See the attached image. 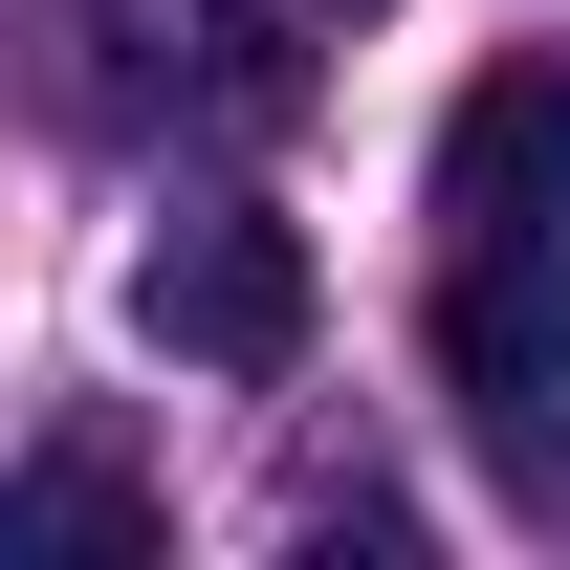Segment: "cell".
Masks as SVG:
<instances>
[{"label": "cell", "mask_w": 570, "mask_h": 570, "mask_svg": "<svg viewBox=\"0 0 570 570\" xmlns=\"http://www.w3.org/2000/svg\"><path fill=\"white\" fill-rule=\"evenodd\" d=\"M307 219H264V198H198V219H154V264H132V330L176 373H285L307 352Z\"/></svg>", "instance_id": "obj_2"}, {"label": "cell", "mask_w": 570, "mask_h": 570, "mask_svg": "<svg viewBox=\"0 0 570 570\" xmlns=\"http://www.w3.org/2000/svg\"><path fill=\"white\" fill-rule=\"evenodd\" d=\"M439 373H461L504 439L570 395V264L549 242H461V264H439Z\"/></svg>", "instance_id": "obj_4"}, {"label": "cell", "mask_w": 570, "mask_h": 570, "mask_svg": "<svg viewBox=\"0 0 570 570\" xmlns=\"http://www.w3.org/2000/svg\"><path fill=\"white\" fill-rule=\"evenodd\" d=\"M439 219H461V242H570V67L549 45L439 110Z\"/></svg>", "instance_id": "obj_3"}, {"label": "cell", "mask_w": 570, "mask_h": 570, "mask_svg": "<svg viewBox=\"0 0 570 570\" xmlns=\"http://www.w3.org/2000/svg\"><path fill=\"white\" fill-rule=\"evenodd\" d=\"M45 88L88 132H285L307 45H285V0H67V67Z\"/></svg>", "instance_id": "obj_1"}, {"label": "cell", "mask_w": 570, "mask_h": 570, "mask_svg": "<svg viewBox=\"0 0 570 570\" xmlns=\"http://www.w3.org/2000/svg\"><path fill=\"white\" fill-rule=\"evenodd\" d=\"M0 549H154V483L110 439H45V461L0 483Z\"/></svg>", "instance_id": "obj_5"}, {"label": "cell", "mask_w": 570, "mask_h": 570, "mask_svg": "<svg viewBox=\"0 0 570 570\" xmlns=\"http://www.w3.org/2000/svg\"><path fill=\"white\" fill-rule=\"evenodd\" d=\"M307 22H352V0H307Z\"/></svg>", "instance_id": "obj_6"}]
</instances>
